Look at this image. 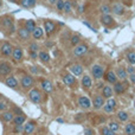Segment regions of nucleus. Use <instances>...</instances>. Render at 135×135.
Returning a JSON list of instances; mask_svg holds the SVG:
<instances>
[{
    "label": "nucleus",
    "mask_w": 135,
    "mask_h": 135,
    "mask_svg": "<svg viewBox=\"0 0 135 135\" xmlns=\"http://www.w3.org/2000/svg\"><path fill=\"white\" fill-rule=\"evenodd\" d=\"M28 98H30L31 102L33 103H40L43 100V96H42V93H40L38 89H32V90H30V93H28Z\"/></svg>",
    "instance_id": "nucleus-2"
},
{
    "label": "nucleus",
    "mask_w": 135,
    "mask_h": 135,
    "mask_svg": "<svg viewBox=\"0 0 135 135\" xmlns=\"http://www.w3.org/2000/svg\"><path fill=\"white\" fill-rule=\"evenodd\" d=\"M27 120V116L25 114H20V115H17V116L13 117L12 122H13L14 126H21V124L25 123V121Z\"/></svg>",
    "instance_id": "nucleus-15"
},
{
    "label": "nucleus",
    "mask_w": 135,
    "mask_h": 135,
    "mask_svg": "<svg viewBox=\"0 0 135 135\" xmlns=\"http://www.w3.org/2000/svg\"><path fill=\"white\" fill-rule=\"evenodd\" d=\"M57 122H58V123H64V120L63 119H57Z\"/></svg>",
    "instance_id": "nucleus-51"
},
{
    "label": "nucleus",
    "mask_w": 135,
    "mask_h": 135,
    "mask_svg": "<svg viewBox=\"0 0 135 135\" xmlns=\"http://www.w3.org/2000/svg\"><path fill=\"white\" fill-rule=\"evenodd\" d=\"M126 71H127V74H128V75L135 74V68H134L133 65H129V66L126 69Z\"/></svg>",
    "instance_id": "nucleus-45"
},
{
    "label": "nucleus",
    "mask_w": 135,
    "mask_h": 135,
    "mask_svg": "<svg viewBox=\"0 0 135 135\" xmlns=\"http://www.w3.org/2000/svg\"><path fill=\"white\" fill-rule=\"evenodd\" d=\"M103 77H104V79L109 84H114V83H116V82H117V77H116V75H115V72L113 71V70H109V71H107Z\"/></svg>",
    "instance_id": "nucleus-12"
},
{
    "label": "nucleus",
    "mask_w": 135,
    "mask_h": 135,
    "mask_svg": "<svg viewBox=\"0 0 135 135\" xmlns=\"http://www.w3.org/2000/svg\"><path fill=\"white\" fill-rule=\"evenodd\" d=\"M12 25H13V20H12L9 17H6V18L2 19V26H4L5 28H9Z\"/></svg>",
    "instance_id": "nucleus-34"
},
{
    "label": "nucleus",
    "mask_w": 135,
    "mask_h": 135,
    "mask_svg": "<svg viewBox=\"0 0 135 135\" xmlns=\"http://www.w3.org/2000/svg\"><path fill=\"white\" fill-rule=\"evenodd\" d=\"M24 132V124H21V126H14L13 128V133L16 134H20Z\"/></svg>",
    "instance_id": "nucleus-39"
},
{
    "label": "nucleus",
    "mask_w": 135,
    "mask_h": 135,
    "mask_svg": "<svg viewBox=\"0 0 135 135\" xmlns=\"http://www.w3.org/2000/svg\"><path fill=\"white\" fill-rule=\"evenodd\" d=\"M100 12L103 14H110V12H112V7L109 6V5H102L100 8Z\"/></svg>",
    "instance_id": "nucleus-36"
},
{
    "label": "nucleus",
    "mask_w": 135,
    "mask_h": 135,
    "mask_svg": "<svg viewBox=\"0 0 135 135\" xmlns=\"http://www.w3.org/2000/svg\"><path fill=\"white\" fill-rule=\"evenodd\" d=\"M103 109H104V112L107 113V114H110V113H113V112H114V109H115V108L110 107L109 104H107V103H104V105H103Z\"/></svg>",
    "instance_id": "nucleus-40"
},
{
    "label": "nucleus",
    "mask_w": 135,
    "mask_h": 135,
    "mask_svg": "<svg viewBox=\"0 0 135 135\" xmlns=\"http://www.w3.org/2000/svg\"><path fill=\"white\" fill-rule=\"evenodd\" d=\"M105 103H107V104H109L110 107H113V108H116V101H115L113 97L108 98V101H107Z\"/></svg>",
    "instance_id": "nucleus-43"
},
{
    "label": "nucleus",
    "mask_w": 135,
    "mask_h": 135,
    "mask_svg": "<svg viewBox=\"0 0 135 135\" xmlns=\"http://www.w3.org/2000/svg\"><path fill=\"white\" fill-rule=\"evenodd\" d=\"M12 51H13V46H12L9 43H2L1 46H0V52H1L2 56L8 57L12 55Z\"/></svg>",
    "instance_id": "nucleus-7"
},
{
    "label": "nucleus",
    "mask_w": 135,
    "mask_h": 135,
    "mask_svg": "<svg viewBox=\"0 0 135 135\" xmlns=\"http://www.w3.org/2000/svg\"><path fill=\"white\" fill-rule=\"evenodd\" d=\"M82 86L84 89H86V90L93 86V78L89 75H84L83 76V78H82Z\"/></svg>",
    "instance_id": "nucleus-18"
},
{
    "label": "nucleus",
    "mask_w": 135,
    "mask_h": 135,
    "mask_svg": "<svg viewBox=\"0 0 135 135\" xmlns=\"http://www.w3.org/2000/svg\"><path fill=\"white\" fill-rule=\"evenodd\" d=\"M42 88L45 93H52L54 91V84L49 79H44V81H42Z\"/></svg>",
    "instance_id": "nucleus-21"
},
{
    "label": "nucleus",
    "mask_w": 135,
    "mask_h": 135,
    "mask_svg": "<svg viewBox=\"0 0 135 135\" xmlns=\"http://www.w3.org/2000/svg\"><path fill=\"white\" fill-rule=\"evenodd\" d=\"M18 36H19V39L20 40L26 42V40H28V38H30L31 32H28L25 27H19L18 28Z\"/></svg>",
    "instance_id": "nucleus-14"
},
{
    "label": "nucleus",
    "mask_w": 135,
    "mask_h": 135,
    "mask_svg": "<svg viewBox=\"0 0 135 135\" xmlns=\"http://www.w3.org/2000/svg\"><path fill=\"white\" fill-rule=\"evenodd\" d=\"M55 28H56V25H55V23L52 20H45L44 21V30H45V32H46L47 36H51L52 32L55 31Z\"/></svg>",
    "instance_id": "nucleus-13"
},
{
    "label": "nucleus",
    "mask_w": 135,
    "mask_h": 135,
    "mask_svg": "<svg viewBox=\"0 0 135 135\" xmlns=\"http://www.w3.org/2000/svg\"><path fill=\"white\" fill-rule=\"evenodd\" d=\"M33 83H35V79H33L32 76L30 75H24L20 79V86L24 90H28L33 86Z\"/></svg>",
    "instance_id": "nucleus-1"
},
{
    "label": "nucleus",
    "mask_w": 135,
    "mask_h": 135,
    "mask_svg": "<svg viewBox=\"0 0 135 135\" xmlns=\"http://www.w3.org/2000/svg\"><path fill=\"white\" fill-rule=\"evenodd\" d=\"M30 58L31 59L38 58V54H37V52H35V51H30Z\"/></svg>",
    "instance_id": "nucleus-46"
},
{
    "label": "nucleus",
    "mask_w": 135,
    "mask_h": 135,
    "mask_svg": "<svg viewBox=\"0 0 135 135\" xmlns=\"http://www.w3.org/2000/svg\"><path fill=\"white\" fill-rule=\"evenodd\" d=\"M56 2H57V0H49V4H51V5L56 4Z\"/></svg>",
    "instance_id": "nucleus-50"
},
{
    "label": "nucleus",
    "mask_w": 135,
    "mask_h": 135,
    "mask_svg": "<svg viewBox=\"0 0 135 135\" xmlns=\"http://www.w3.org/2000/svg\"><path fill=\"white\" fill-rule=\"evenodd\" d=\"M124 90H126V85L122 82H116L114 83V86H113V91H115L116 94H123Z\"/></svg>",
    "instance_id": "nucleus-22"
},
{
    "label": "nucleus",
    "mask_w": 135,
    "mask_h": 135,
    "mask_svg": "<svg viewBox=\"0 0 135 135\" xmlns=\"http://www.w3.org/2000/svg\"><path fill=\"white\" fill-rule=\"evenodd\" d=\"M72 9V6H71V2L70 1H66V0H64V8L63 11L65 12V13H70Z\"/></svg>",
    "instance_id": "nucleus-38"
},
{
    "label": "nucleus",
    "mask_w": 135,
    "mask_h": 135,
    "mask_svg": "<svg viewBox=\"0 0 135 135\" xmlns=\"http://www.w3.org/2000/svg\"><path fill=\"white\" fill-rule=\"evenodd\" d=\"M101 23L104 26H110L114 24V19H113V17L110 16V14H103V16L101 17Z\"/></svg>",
    "instance_id": "nucleus-20"
},
{
    "label": "nucleus",
    "mask_w": 135,
    "mask_h": 135,
    "mask_svg": "<svg viewBox=\"0 0 135 135\" xmlns=\"http://www.w3.org/2000/svg\"><path fill=\"white\" fill-rule=\"evenodd\" d=\"M124 133L126 135H135V124L133 122H129L124 127Z\"/></svg>",
    "instance_id": "nucleus-26"
},
{
    "label": "nucleus",
    "mask_w": 135,
    "mask_h": 135,
    "mask_svg": "<svg viewBox=\"0 0 135 135\" xmlns=\"http://www.w3.org/2000/svg\"><path fill=\"white\" fill-rule=\"evenodd\" d=\"M100 133H101V135H116V133H114L113 131H110V129L105 126L100 129Z\"/></svg>",
    "instance_id": "nucleus-37"
},
{
    "label": "nucleus",
    "mask_w": 135,
    "mask_h": 135,
    "mask_svg": "<svg viewBox=\"0 0 135 135\" xmlns=\"http://www.w3.org/2000/svg\"><path fill=\"white\" fill-rule=\"evenodd\" d=\"M116 77L117 78H120L121 81H124V79L127 78V76H128V74H127V71H126V69H124L123 66H119L116 69Z\"/></svg>",
    "instance_id": "nucleus-23"
},
{
    "label": "nucleus",
    "mask_w": 135,
    "mask_h": 135,
    "mask_svg": "<svg viewBox=\"0 0 135 135\" xmlns=\"http://www.w3.org/2000/svg\"><path fill=\"white\" fill-rule=\"evenodd\" d=\"M113 86H109V85H103V89H102V96L104 98H110L113 97Z\"/></svg>",
    "instance_id": "nucleus-24"
},
{
    "label": "nucleus",
    "mask_w": 135,
    "mask_h": 135,
    "mask_svg": "<svg viewBox=\"0 0 135 135\" xmlns=\"http://www.w3.org/2000/svg\"><path fill=\"white\" fill-rule=\"evenodd\" d=\"M70 43H71L72 46H76V45H78L79 43H81V37H79L78 35H74L70 38Z\"/></svg>",
    "instance_id": "nucleus-35"
},
{
    "label": "nucleus",
    "mask_w": 135,
    "mask_h": 135,
    "mask_svg": "<svg viewBox=\"0 0 135 135\" xmlns=\"http://www.w3.org/2000/svg\"><path fill=\"white\" fill-rule=\"evenodd\" d=\"M129 79H131V82H132V83L135 84V74L129 75Z\"/></svg>",
    "instance_id": "nucleus-49"
},
{
    "label": "nucleus",
    "mask_w": 135,
    "mask_h": 135,
    "mask_svg": "<svg viewBox=\"0 0 135 135\" xmlns=\"http://www.w3.org/2000/svg\"><path fill=\"white\" fill-rule=\"evenodd\" d=\"M56 5H57V9H58V11H63V8H64V0H57Z\"/></svg>",
    "instance_id": "nucleus-41"
},
{
    "label": "nucleus",
    "mask_w": 135,
    "mask_h": 135,
    "mask_svg": "<svg viewBox=\"0 0 135 135\" xmlns=\"http://www.w3.org/2000/svg\"><path fill=\"white\" fill-rule=\"evenodd\" d=\"M12 71V65L7 62H1L0 63V76H8Z\"/></svg>",
    "instance_id": "nucleus-8"
},
{
    "label": "nucleus",
    "mask_w": 135,
    "mask_h": 135,
    "mask_svg": "<svg viewBox=\"0 0 135 135\" xmlns=\"http://www.w3.org/2000/svg\"><path fill=\"white\" fill-rule=\"evenodd\" d=\"M112 12L114 14H116V16H122V14L124 13V7L122 4H120V2H116V4L113 5L112 7Z\"/></svg>",
    "instance_id": "nucleus-16"
},
{
    "label": "nucleus",
    "mask_w": 135,
    "mask_h": 135,
    "mask_svg": "<svg viewBox=\"0 0 135 135\" xmlns=\"http://www.w3.org/2000/svg\"><path fill=\"white\" fill-rule=\"evenodd\" d=\"M104 103H105L104 102V97H103L102 95H95V97H94L91 105L94 107V109L98 110V109H101V108H103Z\"/></svg>",
    "instance_id": "nucleus-6"
},
{
    "label": "nucleus",
    "mask_w": 135,
    "mask_h": 135,
    "mask_svg": "<svg viewBox=\"0 0 135 135\" xmlns=\"http://www.w3.org/2000/svg\"><path fill=\"white\" fill-rule=\"evenodd\" d=\"M24 27L26 28V30L28 31V32L32 33V31L36 28V21L35 20H31V19H28V20L25 21V26Z\"/></svg>",
    "instance_id": "nucleus-29"
},
{
    "label": "nucleus",
    "mask_w": 135,
    "mask_h": 135,
    "mask_svg": "<svg viewBox=\"0 0 135 135\" xmlns=\"http://www.w3.org/2000/svg\"><path fill=\"white\" fill-rule=\"evenodd\" d=\"M108 128H109L110 131H113L114 133H117V132L120 131V124L115 121H112V122L108 123Z\"/></svg>",
    "instance_id": "nucleus-32"
},
{
    "label": "nucleus",
    "mask_w": 135,
    "mask_h": 135,
    "mask_svg": "<svg viewBox=\"0 0 135 135\" xmlns=\"http://www.w3.org/2000/svg\"><path fill=\"white\" fill-rule=\"evenodd\" d=\"M30 71L32 72V74L37 75V74H38V69H37V66H30Z\"/></svg>",
    "instance_id": "nucleus-48"
},
{
    "label": "nucleus",
    "mask_w": 135,
    "mask_h": 135,
    "mask_svg": "<svg viewBox=\"0 0 135 135\" xmlns=\"http://www.w3.org/2000/svg\"><path fill=\"white\" fill-rule=\"evenodd\" d=\"M63 82H64V84H66L68 86H71V85H74L75 84V82H76V78L74 77V75L72 74H65V75H63Z\"/></svg>",
    "instance_id": "nucleus-17"
},
{
    "label": "nucleus",
    "mask_w": 135,
    "mask_h": 135,
    "mask_svg": "<svg viewBox=\"0 0 135 135\" xmlns=\"http://www.w3.org/2000/svg\"><path fill=\"white\" fill-rule=\"evenodd\" d=\"M70 72L75 76H81L83 74V66L81 64H74V65L70 66Z\"/></svg>",
    "instance_id": "nucleus-19"
},
{
    "label": "nucleus",
    "mask_w": 135,
    "mask_h": 135,
    "mask_svg": "<svg viewBox=\"0 0 135 135\" xmlns=\"http://www.w3.org/2000/svg\"><path fill=\"white\" fill-rule=\"evenodd\" d=\"M91 74H93V77L95 79H101L103 76H104V68L100 64H95L91 69Z\"/></svg>",
    "instance_id": "nucleus-3"
},
{
    "label": "nucleus",
    "mask_w": 135,
    "mask_h": 135,
    "mask_svg": "<svg viewBox=\"0 0 135 135\" xmlns=\"http://www.w3.org/2000/svg\"><path fill=\"white\" fill-rule=\"evenodd\" d=\"M78 104H79V107L83 108V109H90V107H91V102L86 96H79Z\"/></svg>",
    "instance_id": "nucleus-10"
},
{
    "label": "nucleus",
    "mask_w": 135,
    "mask_h": 135,
    "mask_svg": "<svg viewBox=\"0 0 135 135\" xmlns=\"http://www.w3.org/2000/svg\"><path fill=\"white\" fill-rule=\"evenodd\" d=\"M13 117H14V115L12 112H4L1 114V120L5 122H12Z\"/></svg>",
    "instance_id": "nucleus-28"
},
{
    "label": "nucleus",
    "mask_w": 135,
    "mask_h": 135,
    "mask_svg": "<svg viewBox=\"0 0 135 135\" xmlns=\"http://www.w3.org/2000/svg\"><path fill=\"white\" fill-rule=\"evenodd\" d=\"M134 108H135V102H134Z\"/></svg>",
    "instance_id": "nucleus-53"
},
{
    "label": "nucleus",
    "mask_w": 135,
    "mask_h": 135,
    "mask_svg": "<svg viewBox=\"0 0 135 135\" xmlns=\"http://www.w3.org/2000/svg\"><path fill=\"white\" fill-rule=\"evenodd\" d=\"M0 98H1V96H0Z\"/></svg>",
    "instance_id": "nucleus-54"
},
{
    "label": "nucleus",
    "mask_w": 135,
    "mask_h": 135,
    "mask_svg": "<svg viewBox=\"0 0 135 135\" xmlns=\"http://www.w3.org/2000/svg\"><path fill=\"white\" fill-rule=\"evenodd\" d=\"M21 6L25 8H31L36 5V0H21Z\"/></svg>",
    "instance_id": "nucleus-31"
},
{
    "label": "nucleus",
    "mask_w": 135,
    "mask_h": 135,
    "mask_svg": "<svg viewBox=\"0 0 135 135\" xmlns=\"http://www.w3.org/2000/svg\"><path fill=\"white\" fill-rule=\"evenodd\" d=\"M126 57H127L128 63L131 64V65H134L135 64V51H129Z\"/></svg>",
    "instance_id": "nucleus-33"
},
{
    "label": "nucleus",
    "mask_w": 135,
    "mask_h": 135,
    "mask_svg": "<svg viewBox=\"0 0 135 135\" xmlns=\"http://www.w3.org/2000/svg\"><path fill=\"white\" fill-rule=\"evenodd\" d=\"M32 36L35 39H40L44 36V30L42 27H39V26H36V28L32 31Z\"/></svg>",
    "instance_id": "nucleus-25"
},
{
    "label": "nucleus",
    "mask_w": 135,
    "mask_h": 135,
    "mask_svg": "<svg viewBox=\"0 0 135 135\" xmlns=\"http://www.w3.org/2000/svg\"><path fill=\"white\" fill-rule=\"evenodd\" d=\"M36 129V122L35 121H28L25 123V126H24V132L23 133L25 135H31L35 132Z\"/></svg>",
    "instance_id": "nucleus-11"
},
{
    "label": "nucleus",
    "mask_w": 135,
    "mask_h": 135,
    "mask_svg": "<svg viewBox=\"0 0 135 135\" xmlns=\"http://www.w3.org/2000/svg\"><path fill=\"white\" fill-rule=\"evenodd\" d=\"M78 11H79V13H82V12H83V6H81V7H79V8H78Z\"/></svg>",
    "instance_id": "nucleus-52"
},
{
    "label": "nucleus",
    "mask_w": 135,
    "mask_h": 135,
    "mask_svg": "<svg viewBox=\"0 0 135 135\" xmlns=\"http://www.w3.org/2000/svg\"><path fill=\"white\" fill-rule=\"evenodd\" d=\"M7 108V103L5 101H0V112H5Z\"/></svg>",
    "instance_id": "nucleus-44"
},
{
    "label": "nucleus",
    "mask_w": 135,
    "mask_h": 135,
    "mask_svg": "<svg viewBox=\"0 0 135 135\" xmlns=\"http://www.w3.org/2000/svg\"><path fill=\"white\" fill-rule=\"evenodd\" d=\"M12 57H13V59L16 62H20L21 59H23V57H24V52H23V50H21V47H19V46L13 47Z\"/></svg>",
    "instance_id": "nucleus-9"
},
{
    "label": "nucleus",
    "mask_w": 135,
    "mask_h": 135,
    "mask_svg": "<svg viewBox=\"0 0 135 135\" xmlns=\"http://www.w3.org/2000/svg\"><path fill=\"white\" fill-rule=\"evenodd\" d=\"M38 58L40 59L42 63H49L51 57H50V55L47 54L46 51H40L39 54H38Z\"/></svg>",
    "instance_id": "nucleus-27"
},
{
    "label": "nucleus",
    "mask_w": 135,
    "mask_h": 135,
    "mask_svg": "<svg viewBox=\"0 0 135 135\" xmlns=\"http://www.w3.org/2000/svg\"><path fill=\"white\" fill-rule=\"evenodd\" d=\"M84 134L85 135H94V131L90 129V128H86L85 131H84Z\"/></svg>",
    "instance_id": "nucleus-47"
},
{
    "label": "nucleus",
    "mask_w": 135,
    "mask_h": 135,
    "mask_svg": "<svg viewBox=\"0 0 135 135\" xmlns=\"http://www.w3.org/2000/svg\"><path fill=\"white\" fill-rule=\"evenodd\" d=\"M88 52V45L86 44H81L79 43L78 45H76L74 49V55L77 57H82Z\"/></svg>",
    "instance_id": "nucleus-4"
},
{
    "label": "nucleus",
    "mask_w": 135,
    "mask_h": 135,
    "mask_svg": "<svg viewBox=\"0 0 135 135\" xmlns=\"http://www.w3.org/2000/svg\"><path fill=\"white\" fill-rule=\"evenodd\" d=\"M116 116H117V119H119V121H121V122H126L127 120L129 119V114L127 112H123V110L117 113Z\"/></svg>",
    "instance_id": "nucleus-30"
},
{
    "label": "nucleus",
    "mask_w": 135,
    "mask_h": 135,
    "mask_svg": "<svg viewBox=\"0 0 135 135\" xmlns=\"http://www.w3.org/2000/svg\"><path fill=\"white\" fill-rule=\"evenodd\" d=\"M28 49H30V51H35V52H37V51H38V49H39V46H38L37 43H31L30 46H28Z\"/></svg>",
    "instance_id": "nucleus-42"
},
{
    "label": "nucleus",
    "mask_w": 135,
    "mask_h": 135,
    "mask_svg": "<svg viewBox=\"0 0 135 135\" xmlns=\"http://www.w3.org/2000/svg\"><path fill=\"white\" fill-rule=\"evenodd\" d=\"M5 83H6V85L8 86V88L11 89H14V90H19V82L17 81V78L14 76H7L6 79H5Z\"/></svg>",
    "instance_id": "nucleus-5"
}]
</instances>
